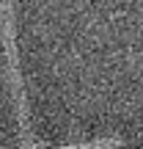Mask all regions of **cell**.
Segmentation results:
<instances>
[{
	"mask_svg": "<svg viewBox=\"0 0 143 149\" xmlns=\"http://www.w3.org/2000/svg\"><path fill=\"white\" fill-rule=\"evenodd\" d=\"M121 138H102V141H83V144H66V146H41V149H113V146H121Z\"/></svg>",
	"mask_w": 143,
	"mask_h": 149,
	"instance_id": "1",
	"label": "cell"
}]
</instances>
